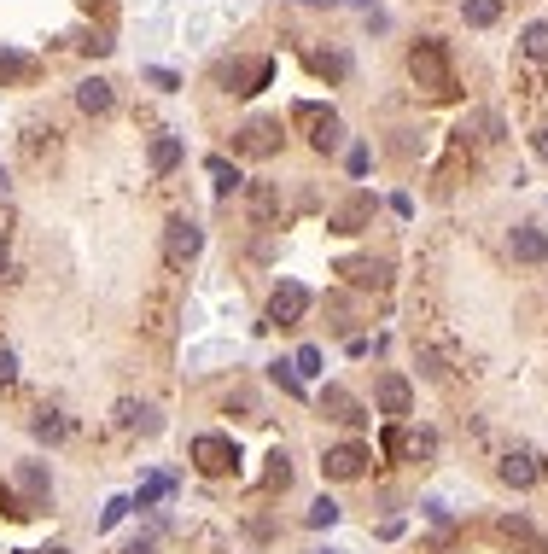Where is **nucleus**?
Instances as JSON below:
<instances>
[{
	"instance_id": "19",
	"label": "nucleus",
	"mask_w": 548,
	"mask_h": 554,
	"mask_svg": "<svg viewBox=\"0 0 548 554\" xmlns=\"http://www.w3.org/2000/svg\"><path fill=\"white\" fill-rule=\"evenodd\" d=\"M205 170H210V181H216V193H240V187H245L240 164H228L222 152H216V158H205Z\"/></svg>"
},
{
	"instance_id": "7",
	"label": "nucleus",
	"mask_w": 548,
	"mask_h": 554,
	"mask_svg": "<svg viewBox=\"0 0 548 554\" xmlns=\"http://www.w3.org/2000/svg\"><path fill=\"white\" fill-rule=\"evenodd\" d=\"M508 257L525 263V269H543V263H548V228H543V222H514V234H508Z\"/></svg>"
},
{
	"instance_id": "36",
	"label": "nucleus",
	"mask_w": 548,
	"mask_h": 554,
	"mask_svg": "<svg viewBox=\"0 0 548 554\" xmlns=\"http://www.w3.org/2000/svg\"><path fill=\"white\" fill-rule=\"evenodd\" d=\"M309 6H339V0H309Z\"/></svg>"
},
{
	"instance_id": "24",
	"label": "nucleus",
	"mask_w": 548,
	"mask_h": 554,
	"mask_svg": "<svg viewBox=\"0 0 548 554\" xmlns=\"http://www.w3.org/2000/svg\"><path fill=\"white\" fill-rule=\"evenodd\" d=\"M344 275L356 280V286H385V263H368V257H362V263H344Z\"/></svg>"
},
{
	"instance_id": "37",
	"label": "nucleus",
	"mask_w": 548,
	"mask_h": 554,
	"mask_svg": "<svg viewBox=\"0 0 548 554\" xmlns=\"http://www.w3.org/2000/svg\"><path fill=\"white\" fill-rule=\"evenodd\" d=\"M6 187H12V181H6V170H0V193H6Z\"/></svg>"
},
{
	"instance_id": "16",
	"label": "nucleus",
	"mask_w": 548,
	"mask_h": 554,
	"mask_svg": "<svg viewBox=\"0 0 548 554\" xmlns=\"http://www.w3.org/2000/svg\"><path fill=\"white\" fill-rule=\"evenodd\" d=\"M76 105H82L88 117H105V111L117 105V94H111V82H105V76H88V82H76Z\"/></svg>"
},
{
	"instance_id": "4",
	"label": "nucleus",
	"mask_w": 548,
	"mask_h": 554,
	"mask_svg": "<svg viewBox=\"0 0 548 554\" xmlns=\"http://www.w3.org/2000/svg\"><path fill=\"white\" fill-rule=\"evenodd\" d=\"M199 251H205V228H199L193 216H170V222H164V263L181 269V263H193Z\"/></svg>"
},
{
	"instance_id": "27",
	"label": "nucleus",
	"mask_w": 548,
	"mask_h": 554,
	"mask_svg": "<svg viewBox=\"0 0 548 554\" xmlns=\"http://www.w3.org/2000/svg\"><path fill=\"white\" fill-rule=\"evenodd\" d=\"M269 380L280 385V391H292V397H304V380H298V368H292V362H274Z\"/></svg>"
},
{
	"instance_id": "30",
	"label": "nucleus",
	"mask_w": 548,
	"mask_h": 554,
	"mask_svg": "<svg viewBox=\"0 0 548 554\" xmlns=\"http://www.w3.org/2000/svg\"><path fill=\"white\" fill-rule=\"evenodd\" d=\"M0 385H18V356L0 345Z\"/></svg>"
},
{
	"instance_id": "8",
	"label": "nucleus",
	"mask_w": 548,
	"mask_h": 554,
	"mask_svg": "<svg viewBox=\"0 0 548 554\" xmlns=\"http://www.w3.org/2000/svg\"><path fill=\"white\" fill-rule=\"evenodd\" d=\"M280 123H274V117H251V123H245L240 135H234V152H240V158H274V152H280Z\"/></svg>"
},
{
	"instance_id": "39",
	"label": "nucleus",
	"mask_w": 548,
	"mask_h": 554,
	"mask_svg": "<svg viewBox=\"0 0 548 554\" xmlns=\"http://www.w3.org/2000/svg\"><path fill=\"white\" fill-rule=\"evenodd\" d=\"M321 554H333V549H321Z\"/></svg>"
},
{
	"instance_id": "14",
	"label": "nucleus",
	"mask_w": 548,
	"mask_h": 554,
	"mask_svg": "<svg viewBox=\"0 0 548 554\" xmlns=\"http://www.w3.org/2000/svg\"><path fill=\"white\" fill-rule=\"evenodd\" d=\"M228 82H234V94H245V100H251V94H263V88L274 82V59H251V65H234V70H228Z\"/></svg>"
},
{
	"instance_id": "29",
	"label": "nucleus",
	"mask_w": 548,
	"mask_h": 554,
	"mask_svg": "<svg viewBox=\"0 0 548 554\" xmlns=\"http://www.w3.org/2000/svg\"><path fill=\"white\" fill-rule=\"evenodd\" d=\"M292 368H298V380H304V374H321V350H315V345H304V350H298V362H292Z\"/></svg>"
},
{
	"instance_id": "12",
	"label": "nucleus",
	"mask_w": 548,
	"mask_h": 554,
	"mask_svg": "<svg viewBox=\"0 0 548 554\" xmlns=\"http://www.w3.org/2000/svg\"><path fill=\"white\" fill-rule=\"evenodd\" d=\"M374 222V193H350L344 205H333V216H327V228L333 234H362Z\"/></svg>"
},
{
	"instance_id": "13",
	"label": "nucleus",
	"mask_w": 548,
	"mask_h": 554,
	"mask_svg": "<svg viewBox=\"0 0 548 554\" xmlns=\"http://www.w3.org/2000/svg\"><path fill=\"white\" fill-rule=\"evenodd\" d=\"M321 415L339 420V426H362V420H368V409H362L344 385H327V391H321Z\"/></svg>"
},
{
	"instance_id": "23",
	"label": "nucleus",
	"mask_w": 548,
	"mask_h": 554,
	"mask_svg": "<svg viewBox=\"0 0 548 554\" xmlns=\"http://www.w3.org/2000/svg\"><path fill=\"white\" fill-rule=\"evenodd\" d=\"M263 485H269V490H286V485H292V455H286V450L269 455V473H263Z\"/></svg>"
},
{
	"instance_id": "1",
	"label": "nucleus",
	"mask_w": 548,
	"mask_h": 554,
	"mask_svg": "<svg viewBox=\"0 0 548 554\" xmlns=\"http://www.w3.org/2000/svg\"><path fill=\"white\" fill-rule=\"evenodd\" d=\"M409 76L426 88V94H449L455 88V76H449V53L438 35H426V41H414L409 47Z\"/></svg>"
},
{
	"instance_id": "17",
	"label": "nucleus",
	"mask_w": 548,
	"mask_h": 554,
	"mask_svg": "<svg viewBox=\"0 0 548 554\" xmlns=\"http://www.w3.org/2000/svg\"><path fill=\"white\" fill-rule=\"evenodd\" d=\"M181 158H187L181 135H152V146H146V164H152V175H170Z\"/></svg>"
},
{
	"instance_id": "18",
	"label": "nucleus",
	"mask_w": 548,
	"mask_h": 554,
	"mask_svg": "<svg viewBox=\"0 0 548 554\" xmlns=\"http://www.w3.org/2000/svg\"><path fill=\"white\" fill-rule=\"evenodd\" d=\"M30 426H35V438H41V444H65V438H70V420L59 415V409H35Z\"/></svg>"
},
{
	"instance_id": "15",
	"label": "nucleus",
	"mask_w": 548,
	"mask_h": 554,
	"mask_svg": "<svg viewBox=\"0 0 548 554\" xmlns=\"http://www.w3.org/2000/svg\"><path fill=\"white\" fill-rule=\"evenodd\" d=\"M18 490H24L30 514H35V508H47V496H53V479H47V467H41V461H24V467H18Z\"/></svg>"
},
{
	"instance_id": "21",
	"label": "nucleus",
	"mask_w": 548,
	"mask_h": 554,
	"mask_svg": "<svg viewBox=\"0 0 548 554\" xmlns=\"http://www.w3.org/2000/svg\"><path fill=\"white\" fill-rule=\"evenodd\" d=\"M519 53H525L531 65H548V24H531V30L519 35Z\"/></svg>"
},
{
	"instance_id": "22",
	"label": "nucleus",
	"mask_w": 548,
	"mask_h": 554,
	"mask_svg": "<svg viewBox=\"0 0 548 554\" xmlns=\"http://www.w3.org/2000/svg\"><path fill=\"white\" fill-rule=\"evenodd\" d=\"M274 210H280V193H274L269 181H257V187H251V216H257V222H269Z\"/></svg>"
},
{
	"instance_id": "2",
	"label": "nucleus",
	"mask_w": 548,
	"mask_h": 554,
	"mask_svg": "<svg viewBox=\"0 0 548 554\" xmlns=\"http://www.w3.org/2000/svg\"><path fill=\"white\" fill-rule=\"evenodd\" d=\"M187 455H193V467H199V473H210V479L240 467V444H234L228 432H199V438L187 444Z\"/></svg>"
},
{
	"instance_id": "28",
	"label": "nucleus",
	"mask_w": 548,
	"mask_h": 554,
	"mask_svg": "<svg viewBox=\"0 0 548 554\" xmlns=\"http://www.w3.org/2000/svg\"><path fill=\"white\" fill-rule=\"evenodd\" d=\"M0 514H12V520H24V514H30V502H24V496H18V490H12V485H0Z\"/></svg>"
},
{
	"instance_id": "20",
	"label": "nucleus",
	"mask_w": 548,
	"mask_h": 554,
	"mask_svg": "<svg viewBox=\"0 0 548 554\" xmlns=\"http://www.w3.org/2000/svg\"><path fill=\"white\" fill-rule=\"evenodd\" d=\"M461 18H467L473 30H490V24L502 18V0H461Z\"/></svg>"
},
{
	"instance_id": "10",
	"label": "nucleus",
	"mask_w": 548,
	"mask_h": 554,
	"mask_svg": "<svg viewBox=\"0 0 548 554\" xmlns=\"http://www.w3.org/2000/svg\"><path fill=\"white\" fill-rule=\"evenodd\" d=\"M304 315H309V292L298 286V280H280V286L269 292V321L274 327H298Z\"/></svg>"
},
{
	"instance_id": "35",
	"label": "nucleus",
	"mask_w": 548,
	"mask_h": 554,
	"mask_svg": "<svg viewBox=\"0 0 548 554\" xmlns=\"http://www.w3.org/2000/svg\"><path fill=\"white\" fill-rule=\"evenodd\" d=\"M6 269H12V251H6V240H0V275H6Z\"/></svg>"
},
{
	"instance_id": "5",
	"label": "nucleus",
	"mask_w": 548,
	"mask_h": 554,
	"mask_svg": "<svg viewBox=\"0 0 548 554\" xmlns=\"http://www.w3.org/2000/svg\"><path fill=\"white\" fill-rule=\"evenodd\" d=\"M374 409L385 420H409L414 415V385H409V374H397V368H385L374 380Z\"/></svg>"
},
{
	"instance_id": "38",
	"label": "nucleus",
	"mask_w": 548,
	"mask_h": 554,
	"mask_svg": "<svg viewBox=\"0 0 548 554\" xmlns=\"http://www.w3.org/2000/svg\"><path fill=\"white\" fill-rule=\"evenodd\" d=\"M47 554H70V549H47Z\"/></svg>"
},
{
	"instance_id": "25",
	"label": "nucleus",
	"mask_w": 548,
	"mask_h": 554,
	"mask_svg": "<svg viewBox=\"0 0 548 554\" xmlns=\"http://www.w3.org/2000/svg\"><path fill=\"white\" fill-rule=\"evenodd\" d=\"M327 525H339V502H333V496L309 502V531H327Z\"/></svg>"
},
{
	"instance_id": "34",
	"label": "nucleus",
	"mask_w": 548,
	"mask_h": 554,
	"mask_svg": "<svg viewBox=\"0 0 548 554\" xmlns=\"http://www.w3.org/2000/svg\"><path fill=\"white\" fill-rule=\"evenodd\" d=\"M123 554H152V543H146V537H140V543H129V549Z\"/></svg>"
},
{
	"instance_id": "9",
	"label": "nucleus",
	"mask_w": 548,
	"mask_h": 554,
	"mask_svg": "<svg viewBox=\"0 0 548 554\" xmlns=\"http://www.w3.org/2000/svg\"><path fill=\"white\" fill-rule=\"evenodd\" d=\"M368 461H374L368 444H333V450L321 455V473H327V479H339V485H350V479H362V473H368Z\"/></svg>"
},
{
	"instance_id": "32",
	"label": "nucleus",
	"mask_w": 548,
	"mask_h": 554,
	"mask_svg": "<svg viewBox=\"0 0 548 554\" xmlns=\"http://www.w3.org/2000/svg\"><path fill=\"white\" fill-rule=\"evenodd\" d=\"M146 76H152V82H158L164 94H170V88H181V76H175V70H164V65H152V70H146Z\"/></svg>"
},
{
	"instance_id": "26",
	"label": "nucleus",
	"mask_w": 548,
	"mask_h": 554,
	"mask_svg": "<svg viewBox=\"0 0 548 554\" xmlns=\"http://www.w3.org/2000/svg\"><path fill=\"white\" fill-rule=\"evenodd\" d=\"M327 315H333V321H327V327H333V333H350V327H356V321H350V298H344V292H333V298H327Z\"/></svg>"
},
{
	"instance_id": "33",
	"label": "nucleus",
	"mask_w": 548,
	"mask_h": 554,
	"mask_svg": "<svg viewBox=\"0 0 548 554\" xmlns=\"http://www.w3.org/2000/svg\"><path fill=\"white\" fill-rule=\"evenodd\" d=\"M531 152H537V158L548 164V129H537V135H531Z\"/></svg>"
},
{
	"instance_id": "11",
	"label": "nucleus",
	"mask_w": 548,
	"mask_h": 554,
	"mask_svg": "<svg viewBox=\"0 0 548 554\" xmlns=\"http://www.w3.org/2000/svg\"><path fill=\"white\" fill-rule=\"evenodd\" d=\"M292 117L298 123H315V152H339V140H344V123H339V111H321V105H292Z\"/></svg>"
},
{
	"instance_id": "6",
	"label": "nucleus",
	"mask_w": 548,
	"mask_h": 554,
	"mask_svg": "<svg viewBox=\"0 0 548 554\" xmlns=\"http://www.w3.org/2000/svg\"><path fill=\"white\" fill-rule=\"evenodd\" d=\"M379 444H385V455H403V461H420V467H426V461L438 455V432H426V426H420V432H403V420H391V432H385Z\"/></svg>"
},
{
	"instance_id": "31",
	"label": "nucleus",
	"mask_w": 548,
	"mask_h": 554,
	"mask_svg": "<svg viewBox=\"0 0 548 554\" xmlns=\"http://www.w3.org/2000/svg\"><path fill=\"white\" fill-rule=\"evenodd\" d=\"M344 170H350V175H368V146H350V158H344Z\"/></svg>"
},
{
	"instance_id": "3",
	"label": "nucleus",
	"mask_w": 548,
	"mask_h": 554,
	"mask_svg": "<svg viewBox=\"0 0 548 554\" xmlns=\"http://www.w3.org/2000/svg\"><path fill=\"white\" fill-rule=\"evenodd\" d=\"M496 473H502V485L531 490V485H543V479H548V461H543V450H531V444H514V450L496 461Z\"/></svg>"
}]
</instances>
